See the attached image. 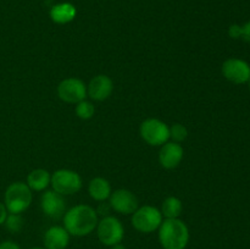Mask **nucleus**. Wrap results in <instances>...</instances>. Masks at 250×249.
Returning <instances> with one entry per match:
<instances>
[{
    "label": "nucleus",
    "instance_id": "1",
    "mask_svg": "<svg viewBox=\"0 0 250 249\" xmlns=\"http://www.w3.org/2000/svg\"><path fill=\"white\" fill-rule=\"evenodd\" d=\"M98 222L99 220L95 209L85 204L76 205L63 215V227L70 236H88L97 228Z\"/></svg>",
    "mask_w": 250,
    "mask_h": 249
},
{
    "label": "nucleus",
    "instance_id": "2",
    "mask_svg": "<svg viewBox=\"0 0 250 249\" xmlns=\"http://www.w3.org/2000/svg\"><path fill=\"white\" fill-rule=\"evenodd\" d=\"M159 242L164 249H185L189 242V229L180 219H165L159 227Z\"/></svg>",
    "mask_w": 250,
    "mask_h": 249
},
{
    "label": "nucleus",
    "instance_id": "3",
    "mask_svg": "<svg viewBox=\"0 0 250 249\" xmlns=\"http://www.w3.org/2000/svg\"><path fill=\"white\" fill-rule=\"evenodd\" d=\"M32 190L24 182H14L6 188L4 205L10 214H22L31 205Z\"/></svg>",
    "mask_w": 250,
    "mask_h": 249
},
{
    "label": "nucleus",
    "instance_id": "4",
    "mask_svg": "<svg viewBox=\"0 0 250 249\" xmlns=\"http://www.w3.org/2000/svg\"><path fill=\"white\" fill-rule=\"evenodd\" d=\"M163 217V214L158 208L144 205L132 214V226L142 233H151L159 229Z\"/></svg>",
    "mask_w": 250,
    "mask_h": 249
},
{
    "label": "nucleus",
    "instance_id": "5",
    "mask_svg": "<svg viewBox=\"0 0 250 249\" xmlns=\"http://www.w3.org/2000/svg\"><path fill=\"white\" fill-rule=\"evenodd\" d=\"M97 234L99 241L104 246L112 247L115 244L121 243L125 237V228L122 222L117 217L104 216L97 226Z\"/></svg>",
    "mask_w": 250,
    "mask_h": 249
},
{
    "label": "nucleus",
    "instance_id": "6",
    "mask_svg": "<svg viewBox=\"0 0 250 249\" xmlns=\"http://www.w3.org/2000/svg\"><path fill=\"white\" fill-rule=\"evenodd\" d=\"M50 185L59 194L72 195L82 188V178L76 171L61 168L51 175Z\"/></svg>",
    "mask_w": 250,
    "mask_h": 249
},
{
    "label": "nucleus",
    "instance_id": "7",
    "mask_svg": "<svg viewBox=\"0 0 250 249\" xmlns=\"http://www.w3.org/2000/svg\"><path fill=\"white\" fill-rule=\"evenodd\" d=\"M139 133L149 145H164L170 139V127L159 119H146L142 122Z\"/></svg>",
    "mask_w": 250,
    "mask_h": 249
},
{
    "label": "nucleus",
    "instance_id": "8",
    "mask_svg": "<svg viewBox=\"0 0 250 249\" xmlns=\"http://www.w3.org/2000/svg\"><path fill=\"white\" fill-rule=\"evenodd\" d=\"M58 97L68 104H77L87 97V87L78 78H66L58 85Z\"/></svg>",
    "mask_w": 250,
    "mask_h": 249
},
{
    "label": "nucleus",
    "instance_id": "9",
    "mask_svg": "<svg viewBox=\"0 0 250 249\" xmlns=\"http://www.w3.org/2000/svg\"><path fill=\"white\" fill-rule=\"evenodd\" d=\"M222 75L234 84H244L250 80V66L241 59H227L222 63Z\"/></svg>",
    "mask_w": 250,
    "mask_h": 249
},
{
    "label": "nucleus",
    "instance_id": "10",
    "mask_svg": "<svg viewBox=\"0 0 250 249\" xmlns=\"http://www.w3.org/2000/svg\"><path fill=\"white\" fill-rule=\"evenodd\" d=\"M109 204L111 209L122 215H131L138 209V199L128 189H117L111 192L109 197Z\"/></svg>",
    "mask_w": 250,
    "mask_h": 249
},
{
    "label": "nucleus",
    "instance_id": "11",
    "mask_svg": "<svg viewBox=\"0 0 250 249\" xmlns=\"http://www.w3.org/2000/svg\"><path fill=\"white\" fill-rule=\"evenodd\" d=\"M41 207L44 214L50 219H60L65 215V199L55 190H45L43 193L41 198Z\"/></svg>",
    "mask_w": 250,
    "mask_h": 249
},
{
    "label": "nucleus",
    "instance_id": "12",
    "mask_svg": "<svg viewBox=\"0 0 250 249\" xmlns=\"http://www.w3.org/2000/svg\"><path fill=\"white\" fill-rule=\"evenodd\" d=\"M114 90V83L110 77L105 75H98L92 78L87 87V95L95 102H104L111 95Z\"/></svg>",
    "mask_w": 250,
    "mask_h": 249
},
{
    "label": "nucleus",
    "instance_id": "13",
    "mask_svg": "<svg viewBox=\"0 0 250 249\" xmlns=\"http://www.w3.org/2000/svg\"><path fill=\"white\" fill-rule=\"evenodd\" d=\"M183 148L180 143L175 142H167L164 145H161L159 151V163L166 170H172L177 167L183 159Z\"/></svg>",
    "mask_w": 250,
    "mask_h": 249
},
{
    "label": "nucleus",
    "instance_id": "14",
    "mask_svg": "<svg viewBox=\"0 0 250 249\" xmlns=\"http://www.w3.org/2000/svg\"><path fill=\"white\" fill-rule=\"evenodd\" d=\"M44 248L66 249L70 243V233L61 226H51L44 233Z\"/></svg>",
    "mask_w": 250,
    "mask_h": 249
},
{
    "label": "nucleus",
    "instance_id": "15",
    "mask_svg": "<svg viewBox=\"0 0 250 249\" xmlns=\"http://www.w3.org/2000/svg\"><path fill=\"white\" fill-rule=\"evenodd\" d=\"M77 15L75 5L71 2H60L50 9V19L54 23L66 24L73 21Z\"/></svg>",
    "mask_w": 250,
    "mask_h": 249
},
{
    "label": "nucleus",
    "instance_id": "16",
    "mask_svg": "<svg viewBox=\"0 0 250 249\" xmlns=\"http://www.w3.org/2000/svg\"><path fill=\"white\" fill-rule=\"evenodd\" d=\"M88 193L92 197V199L97 202H105L109 199L111 194V186L107 180L103 177H95L88 185Z\"/></svg>",
    "mask_w": 250,
    "mask_h": 249
},
{
    "label": "nucleus",
    "instance_id": "17",
    "mask_svg": "<svg viewBox=\"0 0 250 249\" xmlns=\"http://www.w3.org/2000/svg\"><path fill=\"white\" fill-rule=\"evenodd\" d=\"M51 176L44 168H36V170L31 171L27 176V186L31 188V190L34 192H42L48 188L50 185Z\"/></svg>",
    "mask_w": 250,
    "mask_h": 249
},
{
    "label": "nucleus",
    "instance_id": "18",
    "mask_svg": "<svg viewBox=\"0 0 250 249\" xmlns=\"http://www.w3.org/2000/svg\"><path fill=\"white\" fill-rule=\"evenodd\" d=\"M161 214L166 219H178L183 211V205L178 198L168 197L161 205Z\"/></svg>",
    "mask_w": 250,
    "mask_h": 249
},
{
    "label": "nucleus",
    "instance_id": "19",
    "mask_svg": "<svg viewBox=\"0 0 250 249\" xmlns=\"http://www.w3.org/2000/svg\"><path fill=\"white\" fill-rule=\"evenodd\" d=\"M24 220L21 214H7L6 220H5L4 225L6 229L11 233H19L22 228H23Z\"/></svg>",
    "mask_w": 250,
    "mask_h": 249
},
{
    "label": "nucleus",
    "instance_id": "20",
    "mask_svg": "<svg viewBox=\"0 0 250 249\" xmlns=\"http://www.w3.org/2000/svg\"><path fill=\"white\" fill-rule=\"evenodd\" d=\"M76 115L80 117L81 120H89L94 116L95 114V106L88 100H82V102L76 104Z\"/></svg>",
    "mask_w": 250,
    "mask_h": 249
},
{
    "label": "nucleus",
    "instance_id": "21",
    "mask_svg": "<svg viewBox=\"0 0 250 249\" xmlns=\"http://www.w3.org/2000/svg\"><path fill=\"white\" fill-rule=\"evenodd\" d=\"M188 137L187 127L181 124H175L170 127V138L175 143H181Z\"/></svg>",
    "mask_w": 250,
    "mask_h": 249
},
{
    "label": "nucleus",
    "instance_id": "22",
    "mask_svg": "<svg viewBox=\"0 0 250 249\" xmlns=\"http://www.w3.org/2000/svg\"><path fill=\"white\" fill-rule=\"evenodd\" d=\"M229 36L232 39H241L242 38V26L239 24L233 23L229 26Z\"/></svg>",
    "mask_w": 250,
    "mask_h": 249
},
{
    "label": "nucleus",
    "instance_id": "23",
    "mask_svg": "<svg viewBox=\"0 0 250 249\" xmlns=\"http://www.w3.org/2000/svg\"><path fill=\"white\" fill-rule=\"evenodd\" d=\"M242 39L250 43V21L242 26Z\"/></svg>",
    "mask_w": 250,
    "mask_h": 249
},
{
    "label": "nucleus",
    "instance_id": "24",
    "mask_svg": "<svg viewBox=\"0 0 250 249\" xmlns=\"http://www.w3.org/2000/svg\"><path fill=\"white\" fill-rule=\"evenodd\" d=\"M110 209H111V207H110V204L107 203V204H105V203H102V204L99 205V208H98V210H95L97 211V214H100L103 215V216H109V211Z\"/></svg>",
    "mask_w": 250,
    "mask_h": 249
},
{
    "label": "nucleus",
    "instance_id": "25",
    "mask_svg": "<svg viewBox=\"0 0 250 249\" xmlns=\"http://www.w3.org/2000/svg\"><path fill=\"white\" fill-rule=\"evenodd\" d=\"M0 249H21L17 243L12 241H4L0 243Z\"/></svg>",
    "mask_w": 250,
    "mask_h": 249
},
{
    "label": "nucleus",
    "instance_id": "26",
    "mask_svg": "<svg viewBox=\"0 0 250 249\" xmlns=\"http://www.w3.org/2000/svg\"><path fill=\"white\" fill-rule=\"evenodd\" d=\"M7 214H9V212H7V210H6V208H5L4 203L0 202V226H1V225H4L5 220H6Z\"/></svg>",
    "mask_w": 250,
    "mask_h": 249
},
{
    "label": "nucleus",
    "instance_id": "27",
    "mask_svg": "<svg viewBox=\"0 0 250 249\" xmlns=\"http://www.w3.org/2000/svg\"><path fill=\"white\" fill-rule=\"evenodd\" d=\"M110 249H127V248L124 246V244L119 243V244H115V246L110 247Z\"/></svg>",
    "mask_w": 250,
    "mask_h": 249
},
{
    "label": "nucleus",
    "instance_id": "28",
    "mask_svg": "<svg viewBox=\"0 0 250 249\" xmlns=\"http://www.w3.org/2000/svg\"><path fill=\"white\" fill-rule=\"evenodd\" d=\"M31 249H45V248H41V247H34V248H31Z\"/></svg>",
    "mask_w": 250,
    "mask_h": 249
},
{
    "label": "nucleus",
    "instance_id": "29",
    "mask_svg": "<svg viewBox=\"0 0 250 249\" xmlns=\"http://www.w3.org/2000/svg\"><path fill=\"white\" fill-rule=\"evenodd\" d=\"M248 85H249V90H250V80L248 81Z\"/></svg>",
    "mask_w": 250,
    "mask_h": 249
}]
</instances>
